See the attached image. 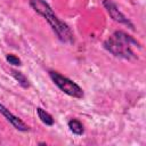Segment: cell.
<instances>
[{
    "label": "cell",
    "instance_id": "obj_8",
    "mask_svg": "<svg viewBox=\"0 0 146 146\" xmlns=\"http://www.w3.org/2000/svg\"><path fill=\"white\" fill-rule=\"evenodd\" d=\"M36 113H38V116H39V119L41 120V122L42 123H44L46 125H52L54 124V117L48 113V112H46L43 108H41V107H38L36 108Z\"/></svg>",
    "mask_w": 146,
    "mask_h": 146
},
{
    "label": "cell",
    "instance_id": "obj_9",
    "mask_svg": "<svg viewBox=\"0 0 146 146\" xmlns=\"http://www.w3.org/2000/svg\"><path fill=\"white\" fill-rule=\"evenodd\" d=\"M6 60H7L9 64L14 65V66H19V65H22V60H21L17 56H15V55H13V54L6 55Z\"/></svg>",
    "mask_w": 146,
    "mask_h": 146
},
{
    "label": "cell",
    "instance_id": "obj_2",
    "mask_svg": "<svg viewBox=\"0 0 146 146\" xmlns=\"http://www.w3.org/2000/svg\"><path fill=\"white\" fill-rule=\"evenodd\" d=\"M133 47L140 48L139 42L124 31H115L110 38L104 41V48L107 51L116 57L128 60L137 58V55L132 50Z\"/></svg>",
    "mask_w": 146,
    "mask_h": 146
},
{
    "label": "cell",
    "instance_id": "obj_5",
    "mask_svg": "<svg viewBox=\"0 0 146 146\" xmlns=\"http://www.w3.org/2000/svg\"><path fill=\"white\" fill-rule=\"evenodd\" d=\"M0 113L5 116V119H6L16 130L22 131V132H26V131L30 130V127H29L25 122H23L18 116H16L15 114H13V113H11L3 104H1V103H0Z\"/></svg>",
    "mask_w": 146,
    "mask_h": 146
},
{
    "label": "cell",
    "instance_id": "obj_1",
    "mask_svg": "<svg viewBox=\"0 0 146 146\" xmlns=\"http://www.w3.org/2000/svg\"><path fill=\"white\" fill-rule=\"evenodd\" d=\"M30 6L36 14L42 16L48 22V24L50 25L51 30L54 31L59 41L64 43L74 42L73 32L71 31L67 24H65L57 17V15L54 13L52 8L49 6L48 2H46L44 0H30Z\"/></svg>",
    "mask_w": 146,
    "mask_h": 146
},
{
    "label": "cell",
    "instance_id": "obj_4",
    "mask_svg": "<svg viewBox=\"0 0 146 146\" xmlns=\"http://www.w3.org/2000/svg\"><path fill=\"white\" fill-rule=\"evenodd\" d=\"M103 5H104L106 11L108 13V15L111 16V18L113 21H115L119 24H123V25L128 26L131 30H135V25L132 24V22L119 9V7L116 6L115 2H113L112 0H104Z\"/></svg>",
    "mask_w": 146,
    "mask_h": 146
},
{
    "label": "cell",
    "instance_id": "obj_6",
    "mask_svg": "<svg viewBox=\"0 0 146 146\" xmlns=\"http://www.w3.org/2000/svg\"><path fill=\"white\" fill-rule=\"evenodd\" d=\"M67 125H68L70 130H71L74 135H76V136H81V135H83V132H84L83 124H82L79 120H76V119H71V120L67 122Z\"/></svg>",
    "mask_w": 146,
    "mask_h": 146
},
{
    "label": "cell",
    "instance_id": "obj_3",
    "mask_svg": "<svg viewBox=\"0 0 146 146\" xmlns=\"http://www.w3.org/2000/svg\"><path fill=\"white\" fill-rule=\"evenodd\" d=\"M49 76L52 80V82L66 95L74 97V98H82L83 97V90L82 88L75 83L73 80L62 75L60 73L56 71H49Z\"/></svg>",
    "mask_w": 146,
    "mask_h": 146
},
{
    "label": "cell",
    "instance_id": "obj_7",
    "mask_svg": "<svg viewBox=\"0 0 146 146\" xmlns=\"http://www.w3.org/2000/svg\"><path fill=\"white\" fill-rule=\"evenodd\" d=\"M10 74H11V76H13V78L21 84V87H23V88H25V89L30 87V82H29L27 78H26L22 72L11 70V71H10Z\"/></svg>",
    "mask_w": 146,
    "mask_h": 146
}]
</instances>
